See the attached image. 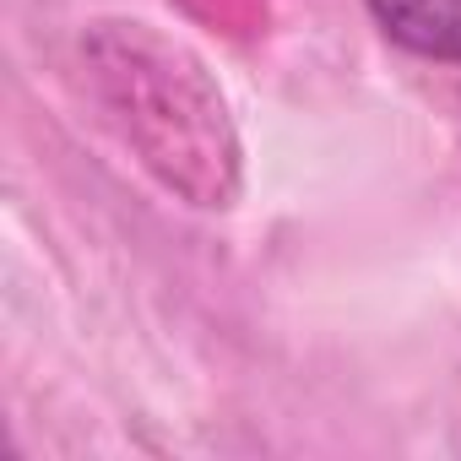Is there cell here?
<instances>
[{"label":"cell","instance_id":"7a4b0ae2","mask_svg":"<svg viewBox=\"0 0 461 461\" xmlns=\"http://www.w3.org/2000/svg\"><path fill=\"white\" fill-rule=\"evenodd\" d=\"M364 6L407 55L461 66V0H364Z\"/></svg>","mask_w":461,"mask_h":461},{"label":"cell","instance_id":"6da1fadb","mask_svg":"<svg viewBox=\"0 0 461 461\" xmlns=\"http://www.w3.org/2000/svg\"><path fill=\"white\" fill-rule=\"evenodd\" d=\"M87 87L136 163L190 206H234L245 179L240 131L206 60L152 23L114 17L82 33Z\"/></svg>","mask_w":461,"mask_h":461}]
</instances>
